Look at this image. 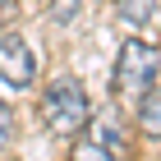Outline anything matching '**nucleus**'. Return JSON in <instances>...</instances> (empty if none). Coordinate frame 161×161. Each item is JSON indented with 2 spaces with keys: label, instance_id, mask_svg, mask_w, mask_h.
Returning a JSON list of instances; mask_svg holds the SVG:
<instances>
[{
  "label": "nucleus",
  "instance_id": "nucleus-4",
  "mask_svg": "<svg viewBox=\"0 0 161 161\" xmlns=\"http://www.w3.org/2000/svg\"><path fill=\"white\" fill-rule=\"evenodd\" d=\"M87 120H92V138H87V143H97L101 152H111V157H120V161H124V152H129V134H124V115L115 111V106H106V111L87 115Z\"/></svg>",
  "mask_w": 161,
  "mask_h": 161
},
{
  "label": "nucleus",
  "instance_id": "nucleus-2",
  "mask_svg": "<svg viewBox=\"0 0 161 161\" xmlns=\"http://www.w3.org/2000/svg\"><path fill=\"white\" fill-rule=\"evenodd\" d=\"M87 115H92V106H87V92H83L78 78H55V83L46 87V97H42V120H46L51 134L74 138L78 129H87Z\"/></svg>",
  "mask_w": 161,
  "mask_h": 161
},
{
  "label": "nucleus",
  "instance_id": "nucleus-3",
  "mask_svg": "<svg viewBox=\"0 0 161 161\" xmlns=\"http://www.w3.org/2000/svg\"><path fill=\"white\" fill-rule=\"evenodd\" d=\"M37 78V60L19 32H0V83L5 87H28Z\"/></svg>",
  "mask_w": 161,
  "mask_h": 161
},
{
  "label": "nucleus",
  "instance_id": "nucleus-5",
  "mask_svg": "<svg viewBox=\"0 0 161 161\" xmlns=\"http://www.w3.org/2000/svg\"><path fill=\"white\" fill-rule=\"evenodd\" d=\"M138 124L147 138H161V87H152L147 97L138 101Z\"/></svg>",
  "mask_w": 161,
  "mask_h": 161
},
{
  "label": "nucleus",
  "instance_id": "nucleus-8",
  "mask_svg": "<svg viewBox=\"0 0 161 161\" xmlns=\"http://www.w3.org/2000/svg\"><path fill=\"white\" fill-rule=\"evenodd\" d=\"M9 138H14V111L5 106V97H0V152L9 147Z\"/></svg>",
  "mask_w": 161,
  "mask_h": 161
},
{
  "label": "nucleus",
  "instance_id": "nucleus-9",
  "mask_svg": "<svg viewBox=\"0 0 161 161\" xmlns=\"http://www.w3.org/2000/svg\"><path fill=\"white\" fill-rule=\"evenodd\" d=\"M46 5H51V14H55L60 23H64V19H69V14L78 9V0H46Z\"/></svg>",
  "mask_w": 161,
  "mask_h": 161
},
{
  "label": "nucleus",
  "instance_id": "nucleus-10",
  "mask_svg": "<svg viewBox=\"0 0 161 161\" xmlns=\"http://www.w3.org/2000/svg\"><path fill=\"white\" fill-rule=\"evenodd\" d=\"M42 5H46V0H42Z\"/></svg>",
  "mask_w": 161,
  "mask_h": 161
},
{
  "label": "nucleus",
  "instance_id": "nucleus-1",
  "mask_svg": "<svg viewBox=\"0 0 161 161\" xmlns=\"http://www.w3.org/2000/svg\"><path fill=\"white\" fill-rule=\"evenodd\" d=\"M157 69H161V51L143 37H129L115 55V92L129 101H143L157 83Z\"/></svg>",
  "mask_w": 161,
  "mask_h": 161
},
{
  "label": "nucleus",
  "instance_id": "nucleus-7",
  "mask_svg": "<svg viewBox=\"0 0 161 161\" xmlns=\"http://www.w3.org/2000/svg\"><path fill=\"white\" fill-rule=\"evenodd\" d=\"M69 161H120V157H111V152H101L97 143H78V152Z\"/></svg>",
  "mask_w": 161,
  "mask_h": 161
},
{
  "label": "nucleus",
  "instance_id": "nucleus-6",
  "mask_svg": "<svg viewBox=\"0 0 161 161\" xmlns=\"http://www.w3.org/2000/svg\"><path fill=\"white\" fill-rule=\"evenodd\" d=\"M120 19L129 28H143L157 19V0H120Z\"/></svg>",
  "mask_w": 161,
  "mask_h": 161
}]
</instances>
